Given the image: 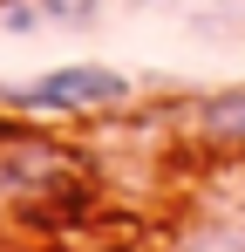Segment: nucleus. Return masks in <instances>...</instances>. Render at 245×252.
Wrapping results in <instances>:
<instances>
[{
  "mask_svg": "<svg viewBox=\"0 0 245 252\" xmlns=\"http://www.w3.org/2000/svg\"><path fill=\"white\" fill-rule=\"evenodd\" d=\"M129 95H136V82L122 68L75 62V68H48L34 82H21L14 89V109H28V116H89V109H116Z\"/></svg>",
  "mask_w": 245,
  "mask_h": 252,
  "instance_id": "f257e3e1",
  "label": "nucleus"
},
{
  "mask_svg": "<svg viewBox=\"0 0 245 252\" xmlns=\"http://www.w3.org/2000/svg\"><path fill=\"white\" fill-rule=\"evenodd\" d=\"M95 7L102 0H34V14H48V21H95Z\"/></svg>",
  "mask_w": 245,
  "mask_h": 252,
  "instance_id": "20e7f679",
  "label": "nucleus"
},
{
  "mask_svg": "<svg viewBox=\"0 0 245 252\" xmlns=\"http://www.w3.org/2000/svg\"><path fill=\"white\" fill-rule=\"evenodd\" d=\"M0 177H7V170H0Z\"/></svg>",
  "mask_w": 245,
  "mask_h": 252,
  "instance_id": "39448f33",
  "label": "nucleus"
},
{
  "mask_svg": "<svg viewBox=\"0 0 245 252\" xmlns=\"http://www.w3.org/2000/svg\"><path fill=\"white\" fill-rule=\"evenodd\" d=\"M170 252H245V232L239 225H191L170 239Z\"/></svg>",
  "mask_w": 245,
  "mask_h": 252,
  "instance_id": "7ed1b4c3",
  "label": "nucleus"
},
{
  "mask_svg": "<svg viewBox=\"0 0 245 252\" xmlns=\"http://www.w3.org/2000/svg\"><path fill=\"white\" fill-rule=\"evenodd\" d=\"M191 123H198V136H211V143H239V150H245V82L204 95Z\"/></svg>",
  "mask_w": 245,
  "mask_h": 252,
  "instance_id": "f03ea898",
  "label": "nucleus"
}]
</instances>
